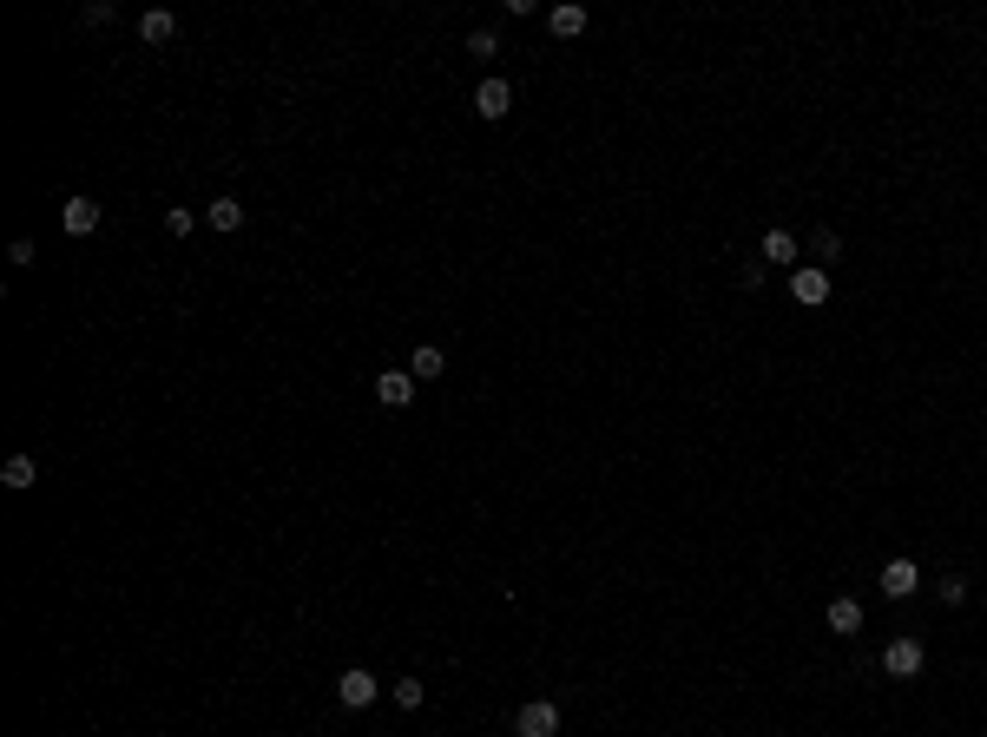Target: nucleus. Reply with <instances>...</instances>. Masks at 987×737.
I'll return each mask as SVG.
<instances>
[{"label":"nucleus","mask_w":987,"mask_h":737,"mask_svg":"<svg viewBox=\"0 0 987 737\" xmlns=\"http://www.w3.org/2000/svg\"><path fill=\"white\" fill-rule=\"evenodd\" d=\"M514 737H560V705L553 698H533L514 711Z\"/></svg>","instance_id":"1"},{"label":"nucleus","mask_w":987,"mask_h":737,"mask_svg":"<svg viewBox=\"0 0 987 737\" xmlns=\"http://www.w3.org/2000/svg\"><path fill=\"white\" fill-rule=\"evenodd\" d=\"M922 659H928L922 639H909V632L882 645V672H889V678H915V672H922Z\"/></svg>","instance_id":"2"},{"label":"nucleus","mask_w":987,"mask_h":737,"mask_svg":"<svg viewBox=\"0 0 987 737\" xmlns=\"http://www.w3.org/2000/svg\"><path fill=\"white\" fill-rule=\"evenodd\" d=\"M790 297H797L803 310H816V303H830V270H823V264H803L797 277H790Z\"/></svg>","instance_id":"3"},{"label":"nucleus","mask_w":987,"mask_h":737,"mask_svg":"<svg viewBox=\"0 0 987 737\" xmlns=\"http://www.w3.org/2000/svg\"><path fill=\"white\" fill-rule=\"evenodd\" d=\"M336 698H343L349 711H369V705L382 698V685H376V678H369V672L356 665V672H343V678H336Z\"/></svg>","instance_id":"4"},{"label":"nucleus","mask_w":987,"mask_h":737,"mask_svg":"<svg viewBox=\"0 0 987 737\" xmlns=\"http://www.w3.org/2000/svg\"><path fill=\"white\" fill-rule=\"evenodd\" d=\"M474 112H481V119H507V112H514V86H507V79H481V86H474Z\"/></svg>","instance_id":"5"},{"label":"nucleus","mask_w":987,"mask_h":737,"mask_svg":"<svg viewBox=\"0 0 987 737\" xmlns=\"http://www.w3.org/2000/svg\"><path fill=\"white\" fill-rule=\"evenodd\" d=\"M376 402L382 408H408L415 402V376H408V369H382L376 376Z\"/></svg>","instance_id":"6"},{"label":"nucleus","mask_w":987,"mask_h":737,"mask_svg":"<svg viewBox=\"0 0 987 737\" xmlns=\"http://www.w3.org/2000/svg\"><path fill=\"white\" fill-rule=\"evenodd\" d=\"M60 224H66V237H93L99 231V204L93 198H66L60 204Z\"/></svg>","instance_id":"7"},{"label":"nucleus","mask_w":987,"mask_h":737,"mask_svg":"<svg viewBox=\"0 0 987 737\" xmlns=\"http://www.w3.org/2000/svg\"><path fill=\"white\" fill-rule=\"evenodd\" d=\"M915 586H922L915 560H889V566H882V599H909Z\"/></svg>","instance_id":"8"},{"label":"nucleus","mask_w":987,"mask_h":737,"mask_svg":"<svg viewBox=\"0 0 987 737\" xmlns=\"http://www.w3.org/2000/svg\"><path fill=\"white\" fill-rule=\"evenodd\" d=\"M830 632L836 639H856L862 632V599H830Z\"/></svg>","instance_id":"9"},{"label":"nucleus","mask_w":987,"mask_h":737,"mask_svg":"<svg viewBox=\"0 0 987 737\" xmlns=\"http://www.w3.org/2000/svg\"><path fill=\"white\" fill-rule=\"evenodd\" d=\"M408 376H415V382H435V376H448V356H441L435 343H422L415 356H408Z\"/></svg>","instance_id":"10"},{"label":"nucleus","mask_w":987,"mask_h":737,"mask_svg":"<svg viewBox=\"0 0 987 737\" xmlns=\"http://www.w3.org/2000/svg\"><path fill=\"white\" fill-rule=\"evenodd\" d=\"M172 33H178V20L165 14V7H152V14H139V40H145V47H165Z\"/></svg>","instance_id":"11"},{"label":"nucleus","mask_w":987,"mask_h":737,"mask_svg":"<svg viewBox=\"0 0 987 737\" xmlns=\"http://www.w3.org/2000/svg\"><path fill=\"white\" fill-rule=\"evenodd\" d=\"M547 27L560 33V40H573V33H586V7H573V0H566V7H553V14H547Z\"/></svg>","instance_id":"12"},{"label":"nucleus","mask_w":987,"mask_h":737,"mask_svg":"<svg viewBox=\"0 0 987 737\" xmlns=\"http://www.w3.org/2000/svg\"><path fill=\"white\" fill-rule=\"evenodd\" d=\"M0 481H7V487L20 494V487H33V481H40V468H33V455H7V468H0Z\"/></svg>","instance_id":"13"},{"label":"nucleus","mask_w":987,"mask_h":737,"mask_svg":"<svg viewBox=\"0 0 987 737\" xmlns=\"http://www.w3.org/2000/svg\"><path fill=\"white\" fill-rule=\"evenodd\" d=\"M764 264H797V237L790 231H764Z\"/></svg>","instance_id":"14"},{"label":"nucleus","mask_w":987,"mask_h":737,"mask_svg":"<svg viewBox=\"0 0 987 737\" xmlns=\"http://www.w3.org/2000/svg\"><path fill=\"white\" fill-rule=\"evenodd\" d=\"M204 218L218 224V231H244V204H237V198H218L211 211H204Z\"/></svg>","instance_id":"15"},{"label":"nucleus","mask_w":987,"mask_h":737,"mask_svg":"<svg viewBox=\"0 0 987 737\" xmlns=\"http://www.w3.org/2000/svg\"><path fill=\"white\" fill-rule=\"evenodd\" d=\"M389 698H395L402 711H415V705L428 698V685H422V678H395V685H389Z\"/></svg>","instance_id":"16"},{"label":"nucleus","mask_w":987,"mask_h":737,"mask_svg":"<svg viewBox=\"0 0 987 737\" xmlns=\"http://www.w3.org/2000/svg\"><path fill=\"white\" fill-rule=\"evenodd\" d=\"M165 231H172V237H191V231H198V211H191V204H172V211H165Z\"/></svg>","instance_id":"17"},{"label":"nucleus","mask_w":987,"mask_h":737,"mask_svg":"<svg viewBox=\"0 0 987 737\" xmlns=\"http://www.w3.org/2000/svg\"><path fill=\"white\" fill-rule=\"evenodd\" d=\"M468 53H474V60H494V53H501V40H494V33H468Z\"/></svg>","instance_id":"18"},{"label":"nucleus","mask_w":987,"mask_h":737,"mask_svg":"<svg viewBox=\"0 0 987 737\" xmlns=\"http://www.w3.org/2000/svg\"><path fill=\"white\" fill-rule=\"evenodd\" d=\"M816 257H823V264H836V257H843V237L823 231V237H816Z\"/></svg>","instance_id":"19"},{"label":"nucleus","mask_w":987,"mask_h":737,"mask_svg":"<svg viewBox=\"0 0 987 737\" xmlns=\"http://www.w3.org/2000/svg\"><path fill=\"white\" fill-rule=\"evenodd\" d=\"M941 599H948V606H961V599H968V580H961V573H948V580H941Z\"/></svg>","instance_id":"20"},{"label":"nucleus","mask_w":987,"mask_h":737,"mask_svg":"<svg viewBox=\"0 0 987 737\" xmlns=\"http://www.w3.org/2000/svg\"><path fill=\"white\" fill-rule=\"evenodd\" d=\"M79 20H86V27H106L112 7H106V0H93V7H79Z\"/></svg>","instance_id":"21"}]
</instances>
